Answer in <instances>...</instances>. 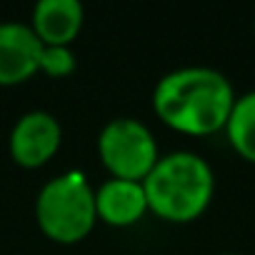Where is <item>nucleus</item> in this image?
<instances>
[{
	"mask_svg": "<svg viewBox=\"0 0 255 255\" xmlns=\"http://www.w3.org/2000/svg\"><path fill=\"white\" fill-rule=\"evenodd\" d=\"M80 0H38L33 8V30L43 45H68L83 28Z\"/></svg>",
	"mask_w": 255,
	"mask_h": 255,
	"instance_id": "8",
	"label": "nucleus"
},
{
	"mask_svg": "<svg viewBox=\"0 0 255 255\" xmlns=\"http://www.w3.org/2000/svg\"><path fill=\"white\" fill-rule=\"evenodd\" d=\"M235 103L230 80L208 65H185L165 73L153 90L155 113L180 133L210 135L225 128Z\"/></svg>",
	"mask_w": 255,
	"mask_h": 255,
	"instance_id": "1",
	"label": "nucleus"
},
{
	"mask_svg": "<svg viewBox=\"0 0 255 255\" xmlns=\"http://www.w3.org/2000/svg\"><path fill=\"white\" fill-rule=\"evenodd\" d=\"M98 153L113 178L145 180L158 163V143L150 128L130 115L110 118L98 135Z\"/></svg>",
	"mask_w": 255,
	"mask_h": 255,
	"instance_id": "4",
	"label": "nucleus"
},
{
	"mask_svg": "<svg viewBox=\"0 0 255 255\" xmlns=\"http://www.w3.org/2000/svg\"><path fill=\"white\" fill-rule=\"evenodd\" d=\"M63 140L60 120L48 110H28L23 113L10 130V153L18 165L40 168L48 163Z\"/></svg>",
	"mask_w": 255,
	"mask_h": 255,
	"instance_id": "5",
	"label": "nucleus"
},
{
	"mask_svg": "<svg viewBox=\"0 0 255 255\" xmlns=\"http://www.w3.org/2000/svg\"><path fill=\"white\" fill-rule=\"evenodd\" d=\"M225 135L238 155L255 163V90L235 98L225 123Z\"/></svg>",
	"mask_w": 255,
	"mask_h": 255,
	"instance_id": "9",
	"label": "nucleus"
},
{
	"mask_svg": "<svg viewBox=\"0 0 255 255\" xmlns=\"http://www.w3.org/2000/svg\"><path fill=\"white\" fill-rule=\"evenodd\" d=\"M40 68L48 75H68L75 68V53L70 45H43Z\"/></svg>",
	"mask_w": 255,
	"mask_h": 255,
	"instance_id": "10",
	"label": "nucleus"
},
{
	"mask_svg": "<svg viewBox=\"0 0 255 255\" xmlns=\"http://www.w3.org/2000/svg\"><path fill=\"white\" fill-rule=\"evenodd\" d=\"M148 208L165 220L188 223L213 200L215 173L210 163L193 150H175L153 165L143 180Z\"/></svg>",
	"mask_w": 255,
	"mask_h": 255,
	"instance_id": "2",
	"label": "nucleus"
},
{
	"mask_svg": "<svg viewBox=\"0 0 255 255\" xmlns=\"http://www.w3.org/2000/svg\"><path fill=\"white\" fill-rule=\"evenodd\" d=\"M253 28H255V20H253Z\"/></svg>",
	"mask_w": 255,
	"mask_h": 255,
	"instance_id": "12",
	"label": "nucleus"
},
{
	"mask_svg": "<svg viewBox=\"0 0 255 255\" xmlns=\"http://www.w3.org/2000/svg\"><path fill=\"white\" fill-rule=\"evenodd\" d=\"M220 255H238V253H220Z\"/></svg>",
	"mask_w": 255,
	"mask_h": 255,
	"instance_id": "11",
	"label": "nucleus"
},
{
	"mask_svg": "<svg viewBox=\"0 0 255 255\" xmlns=\"http://www.w3.org/2000/svg\"><path fill=\"white\" fill-rule=\"evenodd\" d=\"M35 218L43 233L58 243L83 240L98 220L93 185L78 170L50 178L38 193Z\"/></svg>",
	"mask_w": 255,
	"mask_h": 255,
	"instance_id": "3",
	"label": "nucleus"
},
{
	"mask_svg": "<svg viewBox=\"0 0 255 255\" xmlns=\"http://www.w3.org/2000/svg\"><path fill=\"white\" fill-rule=\"evenodd\" d=\"M43 40L35 30L18 20L0 23V85L28 80L40 68Z\"/></svg>",
	"mask_w": 255,
	"mask_h": 255,
	"instance_id": "6",
	"label": "nucleus"
},
{
	"mask_svg": "<svg viewBox=\"0 0 255 255\" xmlns=\"http://www.w3.org/2000/svg\"><path fill=\"white\" fill-rule=\"evenodd\" d=\"M148 210V195L140 180L108 178L95 188V213L110 225H133Z\"/></svg>",
	"mask_w": 255,
	"mask_h": 255,
	"instance_id": "7",
	"label": "nucleus"
}]
</instances>
